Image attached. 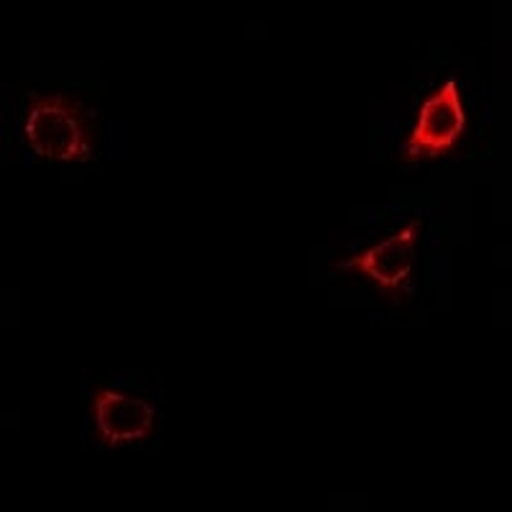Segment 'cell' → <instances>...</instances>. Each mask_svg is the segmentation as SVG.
<instances>
[{"label":"cell","mask_w":512,"mask_h":512,"mask_svg":"<svg viewBox=\"0 0 512 512\" xmlns=\"http://www.w3.org/2000/svg\"><path fill=\"white\" fill-rule=\"evenodd\" d=\"M29 152L44 162L82 164L95 157V111L62 93L34 95L24 121Z\"/></svg>","instance_id":"cell-1"},{"label":"cell","mask_w":512,"mask_h":512,"mask_svg":"<svg viewBox=\"0 0 512 512\" xmlns=\"http://www.w3.org/2000/svg\"><path fill=\"white\" fill-rule=\"evenodd\" d=\"M466 131V111L459 82L446 80L418 108V118L405 141V162L443 157L459 144Z\"/></svg>","instance_id":"cell-2"},{"label":"cell","mask_w":512,"mask_h":512,"mask_svg":"<svg viewBox=\"0 0 512 512\" xmlns=\"http://www.w3.org/2000/svg\"><path fill=\"white\" fill-rule=\"evenodd\" d=\"M418 241L420 218H413L408 226L392 233L390 239L379 241V244L359 251L356 256H349V259H344L336 267L344 269V272L364 274L382 292L397 295L410 280V272L415 267V256H418Z\"/></svg>","instance_id":"cell-3"},{"label":"cell","mask_w":512,"mask_h":512,"mask_svg":"<svg viewBox=\"0 0 512 512\" xmlns=\"http://www.w3.org/2000/svg\"><path fill=\"white\" fill-rule=\"evenodd\" d=\"M90 413L103 446H128V443L146 441L157 423V408L152 402L118 390L95 392Z\"/></svg>","instance_id":"cell-4"}]
</instances>
